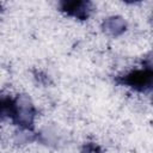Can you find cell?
<instances>
[{
    "label": "cell",
    "instance_id": "1",
    "mask_svg": "<svg viewBox=\"0 0 153 153\" xmlns=\"http://www.w3.org/2000/svg\"><path fill=\"white\" fill-rule=\"evenodd\" d=\"M121 85L128 86L137 92H148L152 88L153 85V71L151 65L141 68V69H134L129 73L124 74L123 76H120L117 80Z\"/></svg>",
    "mask_w": 153,
    "mask_h": 153
},
{
    "label": "cell",
    "instance_id": "2",
    "mask_svg": "<svg viewBox=\"0 0 153 153\" xmlns=\"http://www.w3.org/2000/svg\"><path fill=\"white\" fill-rule=\"evenodd\" d=\"M36 116V110L32 103L23 96L16 98V114L13 117V123L20 126L22 128L29 129L33 124V118Z\"/></svg>",
    "mask_w": 153,
    "mask_h": 153
},
{
    "label": "cell",
    "instance_id": "3",
    "mask_svg": "<svg viewBox=\"0 0 153 153\" xmlns=\"http://www.w3.org/2000/svg\"><path fill=\"white\" fill-rule=\"evenodd\" d=\"M60 8L66 14L85 20L90 17V13L92 11V4L90 1H82V0H63L60 4Z\"/></svg>",
    "mask_w": 153,
    "mask_h": 153
},
{
    "label": "cell",
    "instance_id": "4",
    "mask_svg": "<svg viewBox=\"0 0 153 153\" xmlns=\"http://www.w3.org/2000/svg\"><path fill=\"white\" fill-rule=\"evenodd\" d=\"M126 22L121 17H110L106 18L103 23V29L111 36H118L126 31Z\"/></svg>",
    "mask_w": 153,
    "mask_h": 153
},
{
    "label": "cell",
    "instance_id": "5",
    "mask_svg": "<svg viewBox=\"0 0 153 153\" xmlns=\"http://www.w3.org/2000/svg\"><path fill=\"white\" fill-rule=\"evenodd\" d=\"M16 114V98L0 96V121L5 118L13 120Z\"/></svg>",
    "mask_w": 153,
    "mask_h": 153
},
{
    "label": "cell",
    "instance_id": "6",
    "mask_svg": "<svg viewBox=\"0 0 153 153\" xmlns=\"http://www.w3.org/2000/svg\"><path fill=\"white\" fill-rule=\"evenodd\" d=\"M0 11H1V4H0Z\"/></svg>",
    "mask_w": 153,
    "mask_h": 153
}]
</instances>
